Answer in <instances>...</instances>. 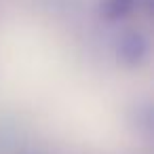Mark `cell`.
<instances>
[{
    "label": "cell",
    "mask_w": 154,
    "mask_h": 154,
    "mask_svg": "<svg viewBox=\"0 0 154 154\" xmlns=\"http://www.w3.org/2000/svg\"><path fill=\"white\" fill-rule=\"evenodd\" d=\"M146 51H148V45H146L143 36L137 34V32L125 34V36L120 38V42H118V53H120V57H122L125 61H131V63L139 61V59L146 55Z\"/></svg>",
    "instance_id": "6da1fadb"
},
{
    "label": "cell",
    "mask_w": 154,
    "mask_h": 154,
    "mask_svg": "<svg viewBox=\"0 0 154 154\" xmlns=\"http://www.w3.org/2000/svg\"><path fill=\"white\" fill-rule=\"evenodd\" d=\"M139 5H141V0H101V2H99V11H101L103 19L118 21V19L129 17Z\"/></svg>",
    "instance_id": "7a4b0ae2"
}]
</instances>
